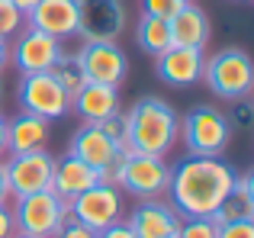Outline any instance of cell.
Here are the masks:
<instances>
[{
	"mask_svg": "<svg viewBox=\"0 0 254 238\" xmlns=\"http://www.w3.org/2000/svg\"><path fill=\"white\" fill-rule=\"evenodd\" d=\"M126 29L123 0H77V36L84 42H116Z\"/></svg>",
	"mask_w": 254,
	"mask_h": 238,
	"instance_id": "cell-9",
	"label": "cell"
},
{
	"mask_svg": "<svg viewBox=\"0 0 254 238\" xmlns=\"http://www.w3.org/2000/svg\"><path fill=\"white\" fill-rule=\"evenodd\" d=\"M216 222H238V219H254V177L245 171V174L235 177V187L232 193L222 200V206L212 216Z\"/></svg>",
	"mask_w": 254,
	"mask_h": 238,
	"instance_id": "cell-21",
	"label": "cell"
},
{
	"mask_svg": "<svg viewBox=\"0 0 254 238\" xmlns=\"http://www.w3.org/2000/svg\"><path fill=\"white\" fill-rule=\"evenodd\" d=\"M19 107L23 113H32L45 122L52 119H62L71 113V97L64 94V87L52 77V71H42V74H23L19 81Z\"/></svg>",
	"mask_w": 254,
	"mask_h": 238,
	"instance_id": "cell-7",
	"label": "cell"
},
{
	"mask_svg": "<svg viewBox=\"0 0 254 238\" xmlns=\"http://www.w3.org/2000/svg\"><path fill=\"white\" fill-rule=\"evenodd\" d=\"M6 180H10V196H29L39 190L52 187V171H55V158L49 155V148L42 151H26V155H10L3 161Z\"/></svg>",
	"mask_w": 254,
	"mask_h": 238,
	"instance_id": "cell-10",
	"label": "cell"
},
{
	"mask_svg": "<svg viewBox=\"0 0 254 238\" xmlns=\"http://www.w3.org/2000/svg\"><path fill=\"white\" fill-rule=\"evenodd\" d=\"M177 238H219V222L212 216H199V219H184L180 222Z\"/></svg>",
	"mask_w": 254,
	"mask_h": 238,
	"instance_id": "cell-26",
	"label": "cell"
},
{
	"mask_svg": "<svg viewBox=\"0 0 254 238\" xmlns=\"http://www.w3.org/2000/svg\"><path fill=\"white\" fill-rule=\"evenodd\" d=\"M93 183H100V171L90 168L87 161L81 158H74L68 151L64 158H55V171H52V193H58L64 203H71L77 193H84V190H90Z\"/></svg>",
	"mask_w": 254,
	"mask_h": 238,
	"instance_id": "cell-16",
	"label": "cell"
},
{
	"mask_svg": "<svg viewBox=\"0 0 254 238\" xmlns=\"http://www.w3.org/2000/svg\"><path fill=\"white\" fill-rule=\"evenodd\" d=\"M135 39H138V49L148 52L151 58H158L164 49H171V29H168V19L142 13V19H138V26H135Z\"/></svg>",
	"mask_w": 254,
	"mask_h": 238,
	"instance_id": "cell-22",
	"label": "cell"
},
{
	"mask_svg": "<svg viewBox=\"0 0 254 238\" xmlns=\"http://www.w3.org/2000/svg\"><path fill=\"white\" fill-rule=\"evenodd\" d=\"M203 81L222 100H242L254 90V64L251 55L238 45L219 49L216 55H209L203 61Z\"/></svg>",
	"mask_w": 254,
	"mask_h": 238,
	"instance_id": "cell-3",
	"label": "cell"
},
{
	"mask_svg": "<svg viewBox=\"0 0 254 238\" xmlns=\"http://www.w3.org/2000/svg\"><path fill=\"white\" fill-rule=\"evenodd\" d=\"M97 238H135V235H132L129 222H126V219H119V222H113L110 229H103V232H97Z\"/></svg>",
	"mask_w": 254,
	"mask_h": 238,
	"instance_id": "cell-31",
	"label": "cell"
},
{
	"mask_svg": "<svg viewBox=\"0 0 254 238\" xmlns=\"http://www.w3.org/2000/svg\"><path fill=\"white\" fill-rule=\"evenodd\" d=\"M0 100H3V84H0Z\"/></svg>",
	"mask_w": 254,
	"mask_h": 238,
	"instance_id": "cell-38",
	"label": "cell"
},
{
	"mask_svg": "<svg viewBox=\"0 0 254 238\" xmlns=\"http://www.w3.org/2000/svg\"><path fill=\"white\" fill-rule=\"evenodd\" d=\"M235 177L238 171L222 158L187 155L177 168H171V183L164 196L184 219L216 216V209L235 187Z\"/></svg>",
	"mask_w": 254,
	"mask_h": 238,
	"instance_id": "cell-1",
	"label": "cell"
},
{
	"mask_svg": "<svg viewBox=\"0 0 254 238\" xmlns=\"http://www.w3.org/2000/svg\"><path fill=\"white\" fill-rule=\"evenodd\" d=\"M168 29H171V45L206 49V42H209V16H206L203 6H196L193 0H187V3L168 19Z\"/></svg>",
	"mask_w": 254,
	"mask_h": 238,
	"instance_id": "cell-17",
	"label": "cell"
},
{
	"mask_svg": "<svg viewBox=\"0 0 254 238\" xmlns=\"http://www.w3.org/2000/svg\"><path fill=\"white\" fill-rule=\"evenodd\" d=\"M77 61H81L84 77L90 84L119 87L129 74V58L116 42H84L77 52Z\"/></svg>",
	"mask_w": 254,
	"mask_h": 238,
	"instance_id": "cell-11",
	"label": "cell"
},
{
	"mask_svg": "<svg viewBox=\"0 0 254 238\" xmlns=\"http://www.w3.org/2000/svg\"><path fill=\"white\" fill-rule=\"evenodd\" d=\"M177 132L184 138L187 151L190 155H203V158H222L232 142V125L225 119V113H219L216 107H206V103L193 107L180 119Z\"/></svg>",
	"mask_w": 254,
	"mask_h": 238,
	"instance_id": "cell-4",
	"label": "cell"
},
{
	"mask_svg": "<svg viewBox=\"0 0 254 238\" xmlns=\"http://www.w3.org/2000/svg\"><path fill=\"white\" fill-rule=\"evenodd\" d=\"M235 103V110H232L229 116V125L232 129H251V122H254V107L248 103V97H242V100H232Z\"/></svg>",
	"mask_w": 254,
	"mask_h": 238,
	"instance_id": "cell-27",
	"label": "cell"
},
{
	"mask_svg": "<svg viewBox=\"0 0 254 238\" xmlns=\"http://www.w3.org/2000/svg\"><path fill=\"white\" fill-rule=\"evenodd\" d=\"M64 55L62 39L45 36L39 29H26L16 36L10 49V61L16 64L19 74H42V71H52V64Z\"/></svg>",
	"mask_w": 254,
	"mask_h": 238,
	"instance_id": "cell-12",
	"label": "cell"
},
{
	"mask_svg": "<svg viewBox=\"0 0 254 238\" xmlns=\"http://www.w3.org/2000/svg\"><path fill=\"white\" fill-rule=\"evenodd\" d=\"M13 3H16V6H19V10H23V13H29L32 6L39 3V0H13Z\"/></svg>",
	"mask_w": 254,
	"mask_h": 238,
	"instance_id": "cell-36",
	"label": "cell"
},
{
	"mask_svg": "<svg viewBox=\"0 0 254 238\" xmlns=\"http://www.w3.org/2000/svg\"><path fill=\"white\" fill-rule=\"evenodd\" d=\"M13 222H16V232L26 235H39V238H52L62 226L71 222V209L52 190H39L29 196H16L10 206Z\"/></svg>",
	"mask_w": 254,
	"mask_h": 238,
	"instance_id": "cell-5",
	"label": "cell"
},
{
	"mask_svg": "<svg viewBox=\"0 0 254 238\" xmlns=\"http://www.w3.org/2000/svg\"><path fill=\"white\" fill-rule=\"evenodd\" d=\"M6 155V116L0 113V158Z\"/></svg>",
	"mask_w": 254,
	"mask_h": 238,
	"instance_id": "cell-34",
	"label": "cell"
},
{
	"mask_svg": "<svg viewBox=\"0 0 254 238\" xmlns=\"http://www.w3.org/2000/svg\"><path fill=\"white\" fill-rule=\"evenodd\" d=\"M126 222L135 238H177L184 216L168 200H142Z\"/></svg>",
	"mask_w": 254,
	"mask_h": 238,
	"instance_id": "cell-13",
	"label": "cell"
},
{
	"mask_svg": "<svg viewBox=\"0 0 254 238\" xmlns=\"http://www.w3.org/2000/svg\"><path fill=\"white\" fill-rule=\"evenodd\" d=\"M23 26H26V13L19 10L13 0H0V39L19 36Z\"/></svg>",
	"mask_w": 254,
	"mask_h": 238,
	"instance_id": "cell-25",
	"label": "cell"
},
{
	"mask_svg": "<svg viewBox=\"0 0 254 238\" xmlns=\"http://www.w3.org/2000/svg\"><path fill=\"white\" fill-rule=\"evenodd\" d=\"M52 238H97V232H90V229H84L81 222H74V219H71L68 226H62V229H58V232L52 235Z\"/></svg>",
	"mask_w": 254,
	"mask_h": 238,
	"instance_id": "cell-30",
	"label": "cell"
},
{
	"mask_svg": "<svg viewBox=\"0 0 254 238\" xmlns=\"http://www.w3.org/2000/svg\"><path fill=\"white\" fill-rule=\"evenodd\" d=\"M68 151H71L74 158H81V161H87L90 168H97V171H100L113 155H116L119 148L103 135V132H100V125H97V122H84L81 129L71 135V148H68Z\"/></svg>",
	"mask_w": 254,
	"mask_h": 238,
	"instance_id": "cell-20",
	"label": "cell"
},
{
	"mask_svg": "<svg viewBox=\"0 0 254 238\" xmlns=\"http://www.w3.org/2000/svg\"><path fill=\"white\" fill-rule=\"evenodd\" d=\"M26 26L55 39L77 36V0H39L26 13Z\"/></svg>",
	"mask_w": 254,
	"mask_h": 238,
	"instance_id": "cell-15",
	"label": "cell"
},
{
	"mask_svg": "<svg viewBox=\"0 0 254 238\" xmlns=\"http://www.w3.org/2000/svg\"><path fill=\"white\" fill-rule=\"evenodd\" d=\"M49 145V122L32 113H19L6 119V155L42 151Z\"/></svg>",
	"mask_w": 254,
	"mask_h": 238,
	"instance_id": "cell-18",
	"label": "cell"
},
{
	"mask_svg": "<svg viewBox=\"0 0 254 238\" xmlns=\"http://www.w3.org/2000/svg\"><path fill=\"white\" fill-rule=\"evenodd\" d=\"M126 116H129V151L164 158L174 148L180 119L168 100H161V97H142Z\"/></svg>",
	"mask_w": 254,
	"mask_h": 238,
	"instance_id": "cell-2",
	"label": "cell"
},
{
	"mask_svg": "<svg viewBox=\"0 0 254 238\" xmlns=\"http://www.w3.org/2000/svg\"><path fill=\"white\" fill-rule=\"evenodd\" d=\"M71 110L84 119V122H103L106 116L119 113V90L116 87H106V84H90L87 81L77 97L71 100Z\"/></svg>",
	"mask_w": 254,
	"mask_h": 238,
	"instance_id": "cell-19",
	"label": "cell"
},
{
	"mask_svg": "<svg viewBox=\"0 0 254 238\" xmlns=\"http://www.w3.org/2000/svg\"><path fill=\"white\" fill-rule=\"evenodd\" d=\"M187 0H142V10L148 16H161V19H171L174 13L184 6Z\"/></svg>",
	"mask_w": 254,
	"mask_h": 238,
	"instance_id": "cell-28",
	"label": "cell"
},
{
	"mask_svg": "<svg viewBox=\"0 0 254 238\" xmlns=\"http://www.w3.org/2000/svg\"><path fill=\"white\" fill-rule=\"evenodd\" d=\"M10 180H6V168H3V158H0V206L3 203H10Z\"/></svg>",
	"mask_w": 254,
	"mask_h": 238,
	"instance_id": "cell-33",
	"label": "cell"
},
{
	"mask_svg": "<svg viewBox=\"0 0 254 238\" xmlns=\"http://www.w3.org/2000/svg\"><path fill=\"white\" fill-rule=\"evenodd\" d=\"M97 125H100V132H103L119 151H129V116H126L123 110L113 113V116H106L103 122H97Z\"/></svg>",
	"mask_w": 254,
	"mask_h": 238,
	"instance_id": "cell-24",
	"label": "cell"
},
{
	"mask_svg": "<svg viewBox=\"0 0 254 238\" xmlns=\"http://www.w3.org/2000/svg\"><path fill=\"white\" fill-rule=\"evenodd\" d=\"M171 183V164L158 155H138L129 151L123 164V180L119 190L138 196V200H164Z\"/></svg>",
	"mask_w": 254,
	"mask_h": 238,
	"instance_id": "cell-6",
	"label": "cell"
},
{
	"mask_svg": "<svg viewBox=\"0 0 254 238\" xmlns=\"http://www.w3.org/2000/svg\"><path fill=\"white\" fill-rule=\"evenodd\" d=\"M6 61H10V45H6V39H0V71L6 68Z\"/></svg>",
	"mask_w": 254,
	"mask_h": 238,
	"instance_id": "cell-35",
	"label": "cell"
},
{
	"mask_svg": "<svg viewBox=\"0 0 254 238\" xmlns=\"http://www.w3.org/2000/svg\"><path fill=\"white\" fill-rule=\"evenodd\" d=\"M219 238H254V219L219 222Z\"/></svg>",
	"mask_w": 254,
	"mask_h": 238,
	"instance_id": "cell-29",
	"label": "cell"
},
{
	"mask_svg": "<svg viewBox=\"0 0 254 238\" xmlns=\"http://www.w3.org/2000/svg\"><path fill=\"white\" fill-rule=\"evenodd\" d=\"M52 77H55L58 84L64 87V94L74 100L77 97V90L87 84V77H84V68H81V61H77V55H62L55 64H52Z\"/></svg>",
	"mask_w": 254,
	"mask_h": 238,
	"instance_id": "cell-23",
	"label": "cell"
},
{
	"mask_svg": "<svg viewBox=\"0 0 254 238\" xmlns=\"http://www.w3.org/2000/svg\"><path fill=\"white\" fill-rule=\"evenodd\" d=\"M16 235V222H13V213H10V206H0V238H13Z\"/></svg>",
	"mask_w": 254,
	"mask_h": 238,
	"instance_id": "cell-32",
	"label": "cell"
},
{
	"mask_svg": "<svg viewBox=\"0 0 254 238\" xmlns=\"http://www.w3.org/2000/svg\"><path fill=\"white\" fill-rule=\"evenodd\" d=\"M13 238H39V235H26V232H16Z\"/></svg>",
	"mask_w": 254,
	"mask_h": 238,
	"instance_id": "cell-37",
	"label": "cell"
},
{
	"mask_svg": "<svg viewBox=\"0 0 254 238\" xmlns=\"http://www.w3.org/2000/svg\"><path fill=\"white\" fill-rule=\"evenodd\" d=\"M71 219L81 222L90 232H103L113 222L123 219V190L110 187V183H93L90 190L77 193L74 200L68 203Z\"/></svg>",
	"mask_w": 254,
	"mask_h": 238,
	"instance_id": "cell-8",
	"label": "cell"
},
{
	"mask_svg": "<svg viewBox=\"0 0 254 238\" xmlns=\"http://www.w3.org/2000/svg\"><path fill=\"white\" fill-rule=\"evenodd\" d=\"M203 49H184V45H171L155 58V74L171 87H193L203 81Z\"/></svg>",
	"mask_w": 254,
	"mask_h": 238,
	"instance_id": "cell-14",
	"label": "cell"
}]
</instances>
